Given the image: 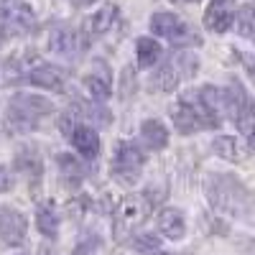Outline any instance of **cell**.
<instances>
[{
  "label": "cell",
  "mask_w": 255,
  "mask_h": 255,
  "mask_svg": "<svg viewBox=\"0 0 255 255\" xmlns=\"http://www.w3.org/2000/svg\"><path fill=\"white\" fill-rule=\"evenodd\" d=\"M54 113V102L38 95H13L3 115V128L8 135H26L36 130L41 118Z\"/></svg>",
  "instance_id": "obj_1"
},
{
  "label": "cell",
  "mask_w": 255,
  "mask_h": 255,
  "mask_svg": "<svg viewBox=\"0 0 255 255\" xmlns=\"http://www.w3.org/2000/svg\"><path fill=\"white\" fill-rule=\"evenodd\" d=\"M171 118H174V125H176V130L181 135L204 130V128H220V123H222L204 105L199 90L197 92H186L184 97H179V102L171 108Z\"/></svg>",
  "instance_id": "obj_2"
},
{
  "label": "cell",
  "mask_w": 255,
  "mask_h": 255,
  "mask_svg": "<svg viewBox=\"0 0 255 255\" xmlns=\"http://www.w3.org/2000/svg\"><path fill=\"white\" fill-rule=\"evenodd\" d=\"M207 197H209L212 207L220 212H227V215H243L250 204L248 189L235 176H209Z\"/></svg>",
  "instance_id": "obj_3"
},
{
  "label": "cell",
  "mask_w": 255,
  "mask_h": 255,
  "mask_svg": "<svg viewBox=\"0 0 255 255\" xmlns=\"http://www.w3.org/2000/svg\"><path fill=\"white\" fill-rule=\"evenodd\" d=\"M153 204L145 199V194H130L125 197L118 209H115V220H113V235L118 243H125L130 240L133 232L145 222V217L151 215Z\"/></svg>",
  "instance_id": "obj_4"
},
{
  "label": "cell",
  "mask_w": 255,
  "mask_h": 255,
  "mask_svg": "<svg viewBox=\"0 0 255 255\" xmlns=\"http://www.w3.org/2000/svg\"><path fill=\"white\" fill-rule=\"evenodd\" d=\"M227 102H230L227 113L232 115V120H235V125H238V130L243 133V138L248 140V145L255 151V102H253V97L245 92V87L238 79L230 82Z\"/></svg>",
  "instance_id": "obj_5"
},
{
  "label": "cell",
  "mask_w": 255,
  "mask_h": 255,
  "mask_svg": "<svg viewBox=\"0 0 255 255\" xmlns=\"http://www.w3.org/2000/svg\"><path fill=\"white\" fill-rule=\"evenodd\" d=\"M197 56L189 54V51H181L176 54L174 59H168L163 67H158L151 79H148V87H151L153 92H171L176 84L184 79V77H191L197 72Z\"/></svg>",
  "instance_id": "obj_6"
},
{
  "label": "cell",
  "mask_w": 255,
  "mask_h": 255,
  "mask_svg": "<svg viewBox=\"0 0 255 255\" xmlns=\"http://www.w3.org/2000/svg\"><path fill=\"white\" fill-rule=\"evenodd\" d=\"M143 166H145V156L138 148V143H133V140L118 143L115 156H113V168H110V174L118 184L133 186L143 174Z\"/></svg>",
  "instance_id": "obj_7"
},
{
  "label": "cell",
  "mask_w": 255,
  "mask_h": 255,
  "mask_svg": "<svg viewBox=\"0 0 255 255\" xmlns=\"http://www.w3.org/2000/svg\"><path fill=\"white\" fill-rule=\"evenodd\" d=\"M36 28V13L23 0H0V36H26Z\"/></svg>",
  "instance_id": "obj_8"
},
{
  "label": "cell",
  "mask_w": 255,
  "mask_h": 255,
  "mask_svg": "<svg viewBox=\"0 0 255 255\" xmlns=\"http://www.w3.org/2000/svg\"><path fill=\"white\" fill-rule=\"evenodd\" d=\"M151 33L153 36H161V38H168L176 46L199 44L197 33H191V28L184 23L179 15H174V13H156L151 18Z\"/></svg>",
  "instance_id": "obj_9"
},
{
  "label": "cell",
  "mask_w": 255,
  "mask_h": 255,
  "mask_svg": "<svg viewBox=\"0 0 255 255\" xmlns=\"http://www.w3.org/2000/svg\"><path fill=\"white\" fill-rule=\"evenodd\" d=\"M26 232H28L26 217L18 209H13L8 204H0V243H5L10 248L23 245Z\"/></svg>",
  "instance_id": "obj_10"
},
{
  "label": "cell",
  "mask_w": 255,
  "mask_h": 255,
  "mask_svg": "<svg viewBox=\"0 0 255 255\" xmlns=\"http://www.w3.org/2000/svg\"><path fill=\"white\" fill-rule=\"evenodd\" d=\"M82 84H84V90L90 92V97L95 102H105V100L113 95V74H110V67L102 59H97L92 64V69L84 74Z\"/></svg>",
  "instance_id": "obj_11"
},
{
  "label": "cell",
  "mask_w": 255,
  "mask_h": 255,
  "mask_svg": "<svg viewBox=\"0 0 255 255\" xmlns=\"http://www.w3.org/2000/svg\"><path fill=\"white\" fill-rule=\"evenodd\" d=\"M235 20V0H209L204 13V26L212 33H225Z\"/></svg>",
  "instance_id": "obj_12"
},
{
  "label": "cell",
  "mask_w": 255,
  "mask_h": 255,
  "mask_svg": "<svg viewBox=\"0 0 255 255\" xmlns=\"http://www.w3.org/2000/svg\"><path fill=\"white\" fill-rule=\"evenodd\" d=\"M69 140H72V145L77 148V153H79L84 161L97 158V153H100V135H97V130H95L92 125L77 123V125L72 128V133H69Z\"/></svg>",
  "instance_id": "obj_13"
},
{
  "label": "cell",
  "mask_w": 255,
  "mask_h": 255,
  "mask_svg": "<svg viewBox=\"0 0 255 255\" xmlns=\"http://www.w3.org/2000/svg\"><path fill=\"white\" fill-rule=\"evenodd\" d=\"M26 79L44 90H61L67 84V72L56 64H36L33 69L26 72Z\"/></svg>",
  "instance_id": "obj_14"
},
{
  "label": "cell",
  "mask_w": 255,
  "mask_h": 255,
  "mask_svg": "<svg viewBox=\"0 0 255 255\" xmlns=\"http://www.w3.org/2000/svg\"><path fill=\"white\" fill-rule=\"evenodd\" d=\"M156 225H158V232L168 240H181L186 235V220L181 215V209H176V207L161 209L156 217Z\"/></svg>",
  "instance_id": "obj_15"
},
{
  "label": "cell",
  "mask_w": 255,
  "mask_h": 255,
  "mask_svg": "<svg viewBox=\"0 0 255 255\" xmlns=\"http://www.w3.org/2000/svg\"><path fill=\"white\" fill-rule=\"evenodd\" d=\"M84 49V41L77 31L72 28H56L49 36V51L51 54H61V56H72L77 51Z\"/></svg>",
  "instance_id": "obj_16"
},
{
  "label": "cell",
  "mask_w": 255,
  "mask_h": 255,
  "mask_svg": "<svg viewBox=\"0 0 255 255\" xmlns=\"http://www.w3.org/2000/svg\"><path fill=\"white\" fill-rule=\"evenodd\" d=\"M140 138H143V143L151 148V151H163V148L168 145V130H166V125L161 120H156V118L145 120L140 125Z\"/></svg>",
  "instance_id": "obj_17"
},
{
  "label": "cell",
  "mask_w": 255,
  "mask_h": 255,
  "mask_svg": "<svg viewBox=\"0 0 255 255\" xmlns=\"http://www.w3.org/2000/svg\"><path fill=\"white\" fill-rule=\"evenodd\" d=\"M135 56H138V67L140 69H151L153 64L163 56V49L156 38L151 36H140L138 44H135Z\"/></svg>",
  "instance_id": "obj_18"
},
{
  "label": "cell",
  "mask_w": 255,
  "mask_h": 255,
  "mask_svg": "<svg viewBox=\"0 0 255 255\" xmlns=\"http://www.w3.org/2000/svg\"><path fill=\"white\" fill-rule=\"evenodd\" d=\"M15 171H20L23 176H31V179H38L41 171H44V161L36 153V148L26 145L23 151L15 153Z\"/></svg>",
  "instance_id": "obj_19"
},
{
  "label": "cell",
  "mask_w": 255,
  "mask_h": 255,
  "mask_svg": "<svg viewBox=\"0 0 255 255\" xmlns=\"http://www.w3.org/2000/svg\"><path fill=\"white\" fill-rule=\"evenodd\" d=\"M56 166L64 179H69L72 184H79L87 174V166H84V158H77L72 153H59L56 156Z\"/></svg>",
  "instance_id": "obj_20"
},
{
  "label": "cell",
  "mask_w": 255,
  "mask_h": 255,
  "mask_svg": "<svg viewBox=\"0 0 255 255\" xmlns=\"http://www.w3.org/2000/svg\"><path fill=\"white\" fill-rule=\"evenodd\" d=\"M36 227H38L41 235L49 238V240H54L59 235V215L54 212L51 204H38V209H36Z\"/></svg>",
  "instance_id": "obj_21"
},
{
  "label": "cell",
  "mask_w": 255,
  "mask_h": 255,
  "mask_svg": "<svg viewBox=\"0 0 255 255\" xmlns=\"http://www.w3.org/2000/svg\"><path fill=\"white\" fill-rule=\"evenodd\" d=\"M115 18H118V5L113 3H105L92 18H90V31L95 36H102V33H108L115 23Z\"/></svg>",
  "instance_id": "obj_22"
},
{
  "label": "cell",
  "mask_w": 255,
  "mask_h": 255,
  "mask_svg": "<svg viewBox=\"0 0 255 255\" xmlns=\"http://www.w3.org/2000/svg\"><path fill=\"white\" fill-rule=\"evenodd\" d=\"M212 151H215L220 158L225 161H240V148H238V140L232 135H220L215 138V143H212Z\"/></svg>",
  "instance_id": "obj_23"
},
{
  "label": "cell",
  "mask_w": 255,
  "mask_h": 255,
  "mask_svg": "<svg viewBox=\"0 0 255 255\" xmlns=\"http://www.w3.org/2000/svg\"><path fill=\"white\" fill-rule=\"evenodd\" d=\"M232 23H235L240 36H250L253 28H255V5L245 3L240 10H235V20H232Z\"/></svg>",
  "instance_id": "obj_24"
},
{
  "label": "cell",
  "mask_w": 255,
  "mask_h": 255,
  "mask_svg": "<svg viewBox=\"0 0 255 255\" xmlns=\"http://www.w3.org/2000/svg\"><path fill=\"white\" fill-rule=\"evenodd\" d=\"M79 113H82L84 118L95 120L97 125H110V123H113V115H110V110H108V108H105V102H95V105H79Z\"/></svg>",
  "instance_id": "obj_25"
},
{
  "label": "cell",
  "mask_w": 255,
  "mask_h": 255,
  "mask_svg": "<svg viewBox=\"0 0 255 255\" xmlns=\"http://www.w3.org/2000/svg\"><path fill=\"white\" fill-rule=\"evenodd\" d=\"M133 248L138 253H158L161 248V240L156 235H151V232H143V235H135L133 238Z\"/></svg>",
  "instance_id": "obj_26"
},
{
  "label": "cell",
  "mask_w": 255,
  "mask_h": 255,
  "mask_svg": "<svg viewBox=\"0 0 255 255\" xmlns=\"http://www.w3.org/2000/svg\"><path fill=\"white\" fill-rule=\"evenodd\" d=\"M87 207H90V199L87 197H77V199H72L67 204V212H69L72 217H82L84 212H87Z\"/></svg>",
  "instance_id": "obj_27"
},
{
  "label": "cell",
  "mask_w": 255,
  "mask_h": 255,
  "mask_svg": "<svg viewBox=\"0 0 255 255\" xmlns=\"http://www.w3.org/2000/svg\"><path fill=\"white\" fill-rule=\"evenodd\" d=\"M15 186V179L10 176V171L5 166H0V194H5V191H10Z\"/></svg>",
  "instance_id": "obj_28"
},
{
  "label": "cell",
  "mask_w": 255,
  "mask_h": 255,
  "mask_svg": "<svg viewBox=\"0 0 255 255\" xmlns=\"http://www.w3.org/2000/svg\"><path fill=\"white\" fill-rule=\"evenodd\" d=\"M92 3H97V0H72L74 8H90Z\"/></svg>",
  "instance_id": "obj_29"
},
{
  "label": "cell",
  "mask_w": 255,
  "mask_h": 255,
  "mask_svg": "<svg viewBox=\"0 0 255 255\" xmlns=\"http://www.w3.org/2000/svg\"><path fill=\"white\" fill-rule=\"evenodd\" d=\"M41 255H51V250L49 248H41Z\"/></svg>",
  "instance_id": "obj_30"
},
{
  "label": "cell",
  "mask_w": 255,
  "mask_h": 255,
  "mask_svg": "<svg viewBox=\"0 0 255 255\" xmlns=\"http://www.w3.org/2000/svg\"><path fill=\"white\" fill-rule=\"evenodd\" d=\"M181 3H199V0H181Z\"/></svg>",
  "instance_id": "obj_31"
},
{
  "label": "cell",
  "mask_w": 255,
  "mask_h": 255,
  "mask_svg": "<svg viewBox=\"0 0 255 255\" xmlns=\"http://www.w3.org/2000/svg\"><path fill=\"white\" fill-rule=\"evenodd\" d=\"M151 255H168V253H151Z\"/></svg>",
  "instance_id": "obj_32"
},
{
  "label": "cell",
  "mask_w": 255,
  "mask_h": 255,
  "mask_svg": "<svg viewBox=\"0 0 255 255\" xmlns=\"http://www.w3.org/2000/svg\"><path fill=\"white\" fill-rule=\"evenodd\" d=\"M20 255H26V253H20Z\"/></svg>",
  "instance_id": "obj_33"
}]
</instances>
